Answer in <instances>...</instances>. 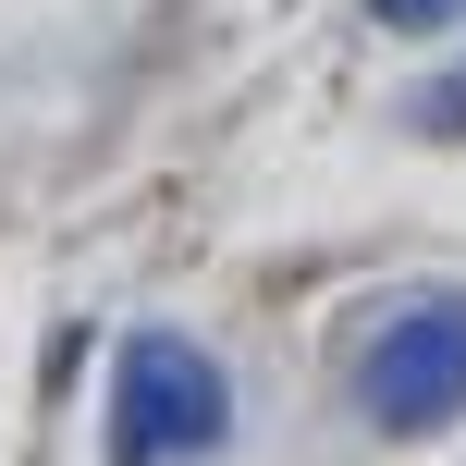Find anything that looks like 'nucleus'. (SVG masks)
<instances>
[{
    "instance_id": "obj_1",
    "label": "nucleus",
    "mask_w": 466,
    "mask_h": 466,
    "mask_svg": "<svg viewBox=\"0 0 466 466\" xmlns=\"http://www.w3.org/2000/svg\"><path fill=\"white\" fill-rule=\"evenodd\" d=\"M233 442V380L185 331H136L111 356V466H197Z\"/></svg>"
},
{
    "instance_id": "obj_2",
    "label": "nucleus",
    "mask_w": 466,
    "mask_h": 466,
    "mask_svg": "<svg viewBox=\"0 0 466 466\" xmlns=\"http://www.w3.org/2000/svg\"><path fill=\"white\" fill-rule=\"evenodd\" d=\"M356 405L380 430H442L466 418V295H418L356 344Z\"/></svg>"
},
{
    "instance_id": "obj_3",
    "label": "nucleus",
    "mask_w": 466,
    "mask_h": 466,
    "mask_svg": "<svg viewBox=\"0 0 466 466\" xmlns=\"http://www.w3.org/2000/svg\"><path fill=\"white\" fill-rule=\"evenodd\" d=\"M418 123H430V136H466V62L442 74V86H418Z\"/></svg>"
},
{
    "instance_id": "obj_4",
    "label": "nucleus",
    "mask_w": 466,
    "mask_h": 466,
    "mask_svg": "<svg viewBox=\"0 0 466 466\" xmlns=\"http://www.w3.org/2000/svg\"><path fill=\"white\" fill-rule=\"evenodd\" d=\"M369 13H380V25H393V37H430V25H454V13H466V0H369Z\"/></svg>"
}]
</instances>
